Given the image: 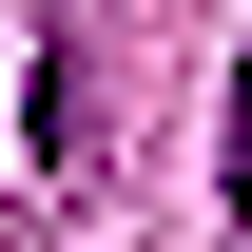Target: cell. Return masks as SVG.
<instances>
[{"label": "cell", "mask_w": 252, "mask_h": 252, "mask_svg": "<svg viewBox=\"0 0 252 252\" xmlns=\"http://www.w3.org/2000/svg\"><path fill=\"white\" fill-rule=\"evenodd\" d=\"M78 136H97V78H78V39H39V59H20V175H39V194H59V175H97Z\"/></svg>", "instance_id": "cell-1"}, {"label": "cell", "mask_w": 252, "mask_h": 252, "mask_svg": "<svg viewBox=\"0 0 252 252\" xmlns=\"http://www.w3.org/2000/svg\"><path fill=\"white\" fill-rule=\"evenodd\" d=\"M214 194L252 214V59H233V117H214Z\"/></svg>", "instance_id": "cell-2"}]
</instances>
